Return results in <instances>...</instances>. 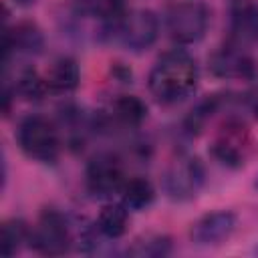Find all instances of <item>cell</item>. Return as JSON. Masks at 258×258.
<instances>
[{"mask_svg":"<svg viewBox=\"0 0 258 258\" xmlns=\"http://www.w3.org/2000/svg\"><path fill=\"white\" fill-rule=\"evenodd\" d=\"M147 81L157 103L175 105L196 91L198 64L183 48H173L155 60Z\"/></svg>","mask_w":258,"mask_h":258,"instance_id":"cell-1","label":"cell"},{"mask_svg":"<svg viewBox=\"0 0 258 258\" xmlns=\"http://www.w3.org/2000/svg\"><path fill=\"white\" fill-rule=\"evenodd\" d=\"M16 141L22 153L34 161L54 163L58 157V149H60L58 133L54 125L40 115H30L20 121L16 131Z\"/></svg>","mask_w":258,"mask_h":258,"instance_id":"cell-2","label":"cell"},{"mask_svg":"<svg viewBox=\"0 0 258 258\" xmlns=\"http://www.w3.org/2000/svg\"><path fill=\"white\" fill-rule=\"evenodd\" d=\"M28 242L36 252H40L44 256L64 254L69 250V246L73 244L69 218L54 208H44L42 214L38 216L36 226L30 230Z\"/></svg>","mask_w":258,"mask_h":258,"instance_id":"cell-3","label":"cell"},{"mask_svg":"<svg viewBox=\"0 0 258 258\" xmlns=\"http://www.w3.org/2000/svg\"><path fill=\"white\" fill-rule=\"evenodd\" d=\"M210 24V10L202 2H179L167 12V30L179 44H194L204 38Z\"/></svg>","mask_w":258,"mask_h":258,"instance_id":"cell-4","label":"cell"},{"mask_svg":"<svg viewBox=\"0 0 258 258\" xmlns=\"http://www.w3.org/2000/svg\"><path fill=\"white\" fill-rule=\"evenodd\" d=\"M159 34V22L157 16L151 10H131L125 12L113 32V38H117L125 48L133 52L147 50Z\"/></svg>","mask_w":258,"mask_h":258,"instance_id":"cell-5","label":"cell"},{"mask_svg":"<svg viewBox=\"0 0 258 258\" xmlns=\"http://www.w3.org/2000/svg\"><path fill=\"white\" fill-rule=\"evenodd\" d=\"M125 183L123 167L117 157L101 153L93 157L87 165V189L95 198H111L119 194Z\"/></svg>","mask_w":258,"mask_h":258,"instance_id":"cell-6","label":"cell"},{"mask_svg":"<svg viewBox=\"0 0 258 258\" xmlns=\"http://www.w3.org/2000/svg\"><path fill=\"white\" fill-rule=\"evenodd\" d=\"M202 185H204V167L198 157H189V155L179 157L171 165L165 177L167 194L177 202L196 198Z\"/></svg>","mask_w":258,"mask_h":258,"instance_id":"cell-7","label":"cell"},{"mask_svg":"<svg viewBox=\"0 0 258 258\" xmlns=\"http://www.w3.org/2000/svg\"><path fill=\"white\" fill-rule=\"evenodd\" d=\"M250 145L248 127L240 121H228L220 133V137L212 145V155L226 167H242L246 159V151Z\"/></svg>","mask_w":258,"mask_h":258,"instance_id":"cell-8","label":"cell"},{"mask_svg":"<svg viewBox=\"0 0 258 258\" xmlns=\"http://www.w3.org/2000/svg\"><path fill=\"white\" fill-rule=\"evenodd\" d=\"M236 230V214L228 210L208 212L189 228V238L198 246H218L226 242Z\"/></svg>","mask_w":258,"mask_h":258,"instance_id":"cell-9","label":"cell"},{"mask_svg":"<svg viewBox=\"0 0 258 258\" xmlns=\"http://www.w3.org/2000/svg\"><path fill=\"white\" fill-rule=\"evenodd\" d=\"M258 40V2L232 0L230 6V44L246 46Z\"/></svg>","mask_w":258,"mask_h":258,"instance_id":"cell-10","label":"cell"},{"mask_svg":"<svg viewBox=\"0 0 258 258\" xmlns=\"http://www.w3.org/2000/svg\"><path fill=\"white\" fill-rule=\"evenodd\" d=\"M44 48V36L34 22H18L12 28L4 26L2 34V62L6 64L12 52L38 54Z\"/></svg>","mask_w":258,"mask_h":258,"instance_id":"cell-11","label":"cell"},{"mask_svg":"<svg viewBox=\"0 0 258 258\" xmlns=\"http://www.w3.org/2000/svg\"><path fill=\"white\" fill-rule=\"evenodd\" d=\"M210 71L220 79H254L256 77L252 58L232 44L212 54Z\"/></svg>","mask_w":258,"mask_h":258,"instance_id":"cell-12","label":"cell"},{"mask_svg":"<svg viewBox=\"0 0 258 258\" xmlns=\"http://www.w3.org/2000/svg\"><path fill=\"white\" fill-rule=\"evenodd\" d=\"M44 83H46V89L50 93H56V95L73 93L81 83V71H79L77 60L71 56L56 58L52 62V67L48 69Z\"/></svg>","mask_w":258,"mask_h":258,"instance_id":"cell-13","label":"cell"},{"mask_svg":"<svg viewBox=\"0 0 258 258\" xmlns=\"http://www.w3.org/2000/svg\"><path fill=\"white\" fill-rule=\"evenodd\" d=\"M119 194H121V204L127 210H133V212L149 208L153 198H155V189H153L151 181L147 177H139V175L131 177V179H125Z\"/></svg>","mask_w":258,"mask_h":258,"instance_id":"cell-14","label":"cell"},{"mask_svg":"<svg viewBox=\"0 0 258 258\" xmlns=\"http://www.w3.org/2000/svg\"><path fill=\"white\" fill-rule=\"evenodd\" d=\"M127 218L129 210L119 202V204H107L103 206L99 218H97V230L105 238H121L127 230Z\"/></svg>","mask_w":258,"mask_h":258,"instance_id":"cell-15","label":"cell"},{"mask_svg":"<svg viewBox=\"0 0 258 258\" xmlns=\"http://www.w3.org/2000/svg\"><path fill=\"white\" fill-rule=\"evenodd\" d=\"M28 240H30V228L26 226V222L18 218H10L2 224L0 230V254L4 258H10Z\"/></svg>","mask_w":258,"mask_h":258,"instance_id":"cell-16","label":"cell"},{"mask_svg":"<svg viewBox=\"0 0 258 258\" xmlns=\"http://www.w3.org/2000/svg\"><path fill=\"white\" fill-rule=\"evenodd\" d=\"M113 113L115 117L127 125V127H137L145 121L147 117V107L145 103L135 97V95H121L115 103H113Z\"/></svg>","mask_w":258,"mask_h":258,"instance_id":"cell-17","label":"cell"},{"mask_svg":"<svg viewBox=\"0 0 258 258\" xmlns=\"http://www.w3.org/2000/svg\"><path fill=\"white\" fill-rule=\"evenodd\" d=\"M169 252H171V240L169 236L163 234H145L137 238L127 250V254L137 258H161L167 256Z\"/></svg>","mask_w":258,"mask_h":258,"instance_id":"cell-18","label":"cell"},{"mask_svg":"<svg viewBox=\"0 0 258 258\" xmlns=\"http://www.w3.org/2000/svg\"><path fill=\"white\" fill-rule=\"evenodd\" d=\"M46 83L42 77H38V73L30 67H24L18 77H16V85H14V95L18 93L20 97L28 99V101H38L44 97L46 93Z\"/></svg>","mask_w":258,"mask_h":258,"instance_id":"cell-19","label":"cell"},{"mask_svg":"<svg viewBox=\"0 0 258 258\" xmlns=\"http://www.w3.org/2000/svg\"><path fill=\"white\" fill-rule=\"evenodd\" d=\"M244 99H246V107L250 109V113L258 119V87L250 89V91L244 95Z\"/></svg>","mask_w":258,"mask_h":258,"instance_id":"cell-20","label":"cell"},{"mask_svg":"<svg viewBox=\"0 0 258 258\" xmlns=\"http://www.w3.org/2000/svg\"><path fill=\"white\" fill-rule=\"evenodd\" d=\"M113 73H115L121 81H129V79H131V71H129V69H125V67H121V64H115Z\"/></svg>","mask_w":258,"mask_h":258,"instance_id":"cell-21","label":"cell"},{"mask_svg":"<svg viewBox=\"0 0 258 258\" xmlns=\"http://www.w3.org/2000/svg\"><path fill=\"white\" fill-rule=\"evenodd\" d=\"M18 6H30V4H34L36 0H14Z\"/></svg>","mask_w":258,"mask_h":258,"instance_id":"cell-22","label":"cell"},{"mask_svg":"<svg viewBox=\"0 0 258 258\" xmlns=\"http://www.w3.org/2000/svg\"><path fill=\"white\" fill-rule=\"evenodd\" d=\"M254 252H256V254H258V246H256V250H254Z\"/></svg>","mask_w":258,"mask_h":258,"instance_id":"cell-23","label":"cell"},{"mask_svg":"<svg viewBox=\"0 0 258 258\" xmlns=\"http://www.w3.org/2000/svg\"><path fill=\"white\" fill-rule=\"evenodd\" d=\"M256 187H258V179H256Z\"/></svg>","mask_w":258,"mask_h":258,"instance_id":"cell-24","label":"cell"}]
</instances>
